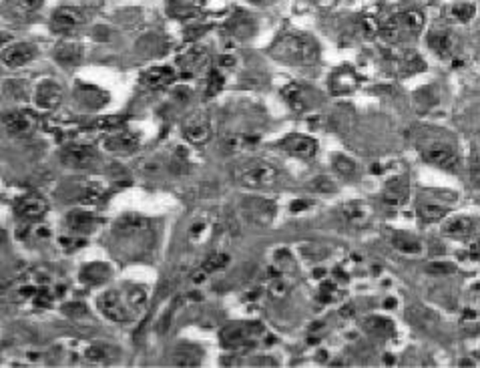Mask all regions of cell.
Segmentation results:
<instances>
[{
  "label": "cell",
  "instance_id": "cell-46",
  "mask_svg": "<svg viewBox=\"0 0 480 368\" xmlns=\"http://www.w3.org/2000/svg\"><path fill=\"white\" fill-rule=\"evenodd\" d=\"M111 346H91L87 350V358L93 362H107L109 360V352Z\"/></svg>",
  "mask_w": 480,
  "mask_h": 368
},
{
  "label": "cell",
  "instance_id": "cell-51",
  "mask_svg": "<svg viewBox=\"0 0 480 368\" xmlns=\"http://www.w3.org/2000/svg\"><path fill=\"white\" fill-rule=\"evenodd\" d=\"M314 6H318V8H332V6H336L340 0H309Z\"/></svg>",
  "mask_w": 480,
  "mask_h": 368
},
{
  "label": "cell",
  "instance_id": "cell-43",
  "mask_svg": "<svg viewBox=\"0 0 480 368\" xmlns=\"http://www.w3.org/2000/svg\"><path fill=\"white\" fill-rule=\"evenodd\" d=\"M269 296L273 298V300H284L286 296H288L289 292V286L286 280H282L280 276L277 278H271V282H269Z\"/></svg>",
  "mask_w": 480,
  "mask_h": 368
},
{
  "label": "cell",
  "instance_id": "cell-42",
  "mask_svg": "<svg viewBox=\"0 0 480 368\" xmlns=\"http://www.w3.org/2000/svg\"><path fill=\"white\" fill-rule=\"evenodd\" d=\"M123 125V117H101L96 119L95 123L89 125V129H95V131H115V129H121Z\"/></svg>",
  "mask_w": 480,
  "mask_h": 368
},
{
  "label": "cell",
  "instance_id": "cell-35",
  "mask_svg": "<svg viewBox=\"0 0 480 368\" xmlns=\"http://www.w3.org/2000/svg\"><path fill=\"white\" fill-rule=\"evenodd\" d=\"M392 246L402 253H420L422 252V242L416 240L410 233H396L392 237Z\"/></svg>",
  "mask_w": 480,
  "mask_h": 368
},
{
  "label": "cell",
  "instance_id": "cell-24",
  "mask_svg": "<svg viewBox=\"0 0 480 368\" xmlns=\"http://www.w3.org/2000/svg\"><path fill=\"white\" fill-rule=\"evenodd\" d=\"M175 77H177V71L173 67L161 65V67H153V69L145 71L141 75V83L149 89H163V87H169Z\"/></svg>",
  "mask_w": 480,
  "mask_h": 368
},
{
  "label": "cell",
  "instance_id": "cell-19",
  "mask_svg": "<svg viewBox=\"0 0 480 368\" xmlns=\"http://www.w3.org/2000/svg\"><path fill=\"white\" fill-rule=\"evenodd\" d=\"M62 101V87L55 81H42L35 89V105L44 111L57 109Z\"/></svg>",
  "mask_w": 480,
  "mask_h": 368
},
{
  "label": "cell",
  "instance_id": "cell-1",
  "mask_svg": "<svg viewBox=\"0 0 480 368\" xmlns=\"http://www.w3.org/2000/svg\"><path fill=\"white\" fill-rule=\"evenodd\" d=\"M269 55L291 67H311L320 60V44L304 33H284L273 40Z\"/></svg>",
  "mask_w": 480,
  "mask_h": 368
},
{
  "label": "cell",
  "instance_id": "cell-12",
  "mask_svg": "<svg viewBox=\"0 0 480 368\" xmlns=\"http://www.w3.org/2000/svg\"><path fill=\"white\" fill-rule=\"evenodd\" d=\"M73 187H67L71 194H65V197L69 201H77V203H96L103 199L105 195V187L96 181H87V179H77V181H71Z\"/></svg>",
  "mask_w": 480,
  "mask_h": 368
},
{
  "label": "cell",
  "instance_id": "cell-34",
  "mask_svg": "<svg viewBox=\"0 0 480 368\" xmlns=\"http://www.w3.org/2000/svg\"><path fill=\"white\" fill-rule=\"evenodd\" d=\"M332 169L334 174L344 177V179H350V177H356L358 175V163L354 159H350L344 153H336L332 157Z\"/></svg>",
  "mask_w": 480,
  "mask_h": 368
},
{
  "label": "cell",
  "instance_id": "cell-13",
  "mask_svg": "<svg viewBox=\"0 0 480 368\" xmlns=\"http://www.w3.org/2000/svg\"><path fill=\"white\" fill-rule=\"evenodd\" d=\"M46 212H49V201L39 194H26L15 201V213L26 221H35Z\"/></svg>",
  "mask_w": 480,
  "mask_h": 368
},
{
  "label": "cell",
  "instance_id": "cell-14",
  "mask_svg": "<svg viewBox=\"0 0 480 368\" xmlns=\"http://www.w3.org/2000/svg\"><path fill=\"white\" fill-rule=\"evenodd\" d=\"M2 123H4V131L10 137L31 135L35 131V127H37L35 117L31 115V113H26V111H19V109L6 111Z\"/></svg>",
  "mask_w": 480,
  "mask_h": 368
},
{
  "label": "cell",
  "instance_id": "cell-41",
  "mask_svg": "<svg viewBox=\"0 0 480 368\" xmlns=\"http://www.w3.org/2000/svg\"><path fill=\"white\" fill-rule=\"evenodd\" d=\"M307 190L316 192V194H334L336 192V181L326 177V175H320V177H316V179H311L307 183Z\"/></svg>",
  "mask_w": 480,
  "mask_h": 368
},
{
  "label": "cell",
  "instance_id": "cell-55",
  "mask_svg": "<svg viewBox=\"0 0 480 368\" xmlns=\"http://www.w3.org/2000/svg\"><path fill=\"white\" fill-rule=\"evenodd\" d=\"M394 306H396L394 298H388V302H386V308H394Z\"/></svg>",
  "mask_w": 480,
  "mask_h": 368
},
{
  "label": "cell",
  "instance_id": "cell-48",
  "mask_svg": "<svg viewBox=\"0 0 480 368\" xmlns=\"http://www.w3.org/2000/svg\"><path fill=\"white\" fill-rule=\"evenodd\" d=\"M320 298H322V302H332V300H336V298H338L336 286L329 284V282H324V284H322V292H320Z\"/></svg>",
  "mask_w": 480,
  "mask_h": 368
},
{
  "label": "cell",
  "instance_id": "cell-22",
  "mask_svg": "<svg viewBox=\"0 0 480 368\" xmlns=\"http://www.w3.org/2000/svg\"><path fill=\"white\" fill-rule=\"evenodd\" d=\"M98 224H101V217L93 212H87V210H73L65 217V226L73 233L93 232Z\"/></svg>",
  "mask_w": 480,
  "mask_h": 368
},
{
  "label": "cell",
  "instance_id": "cell-16",
  "mask_svg": "<svg viewBox=\"0 0 480 368\" xmlns=\"http://www.w3.org/2000/svg\"><path fill=\"white\" fill-rule=\"evenodd\" d=\"M37 58V47L33 42H17L12 47H6L2 53V62L8 69H20Z\"/></svg>",
  "mask_w": 480,
  "mask_h": 368
},
{
  "label": "cell",
  "instance_id": "cell-56",
  "mask_svg": "<svg viewBox=\"0 0 480 368\" xmlns=\"http://www.w3.org/2000/svg\"><path fill=\"white\" fill-rule=\"evenodd\" d=\"M253 2H269V0H253Z\"/></svg>",
  "mask_w": 480,
  "mask_h": 368
},
{
  "label": "cell",
  "instance_id": "cell-52",
  "mask_svg": "<svg viewBox=\"0 0 480 368\" xmlns=\"http://www.w3.org/2000/svg\"><path fill=\"white\" fill-rule=\"evenodd\" d=\"M314 203L311 201H293V206H291V212H304V210H307V208H311Z\"/></svg>",
  "mask_w": 480,
  "mask_h": 368
},
{
  "label": "cell",
  "instance_id": "cell-27",
  "mask_svg": "<svg viewBox=\"0 0 480 368\" xmlns=\"http://www.w3.org/2000/svg\"><path fill=\"white\" fill-rule=\"evenodd\" d=\"M474 228H477V224L472 217H454V219L446 221L444 233L448 237H454V240H464V237L474 233Z\"/></svg>",
  "mask_w": 480,
  "mask_h": 368
},
{
  "label": "cell",
  "instance_id": "cell-33",
  "mask_svg": "<svg viewBox=\"0 0 480 368\" xmlns=\"http://www.w3.org/2000/svg\"><path fill=\"white\" fill-rule=\"evenodd\" d=\"M448 215V208L446 206H440V203H434V201H422L418 206V217L426 221V224H436Z\"/></svg>",
  "mask_w": 480,
  "mask_h": 368
},
{
  "label": "cell",
  "instance_id": "cell-45",
  "mask_svg": "<svg viewBox=\"0 0 480 368\" xmlns=\"http://www.w3.org/2000/svg\"><path fill=\"white\" fill-rule=\"evenodd\" d=\"M426 271L428 274H436V276H448V274L456 271V266L452 262H432V264H428Z\"/></svg>",
  "mask_w": 480,
  "mask_h": 368
},
{
  "label": "cell",
  "instance_id": "cell-10",
  "mask_svg": "<svg viewBox=\"0 0 480 368\" xmlns=\"http://www.w3.org/2000/svg\"><path fill=\"white\" fill-rule=\"evenodd\" d=\"M87 22V15L77 6H58L51 17V26L57 33H75Z\"/></svg>",
  "mask_w": 480,
  "mask_h": 368
},
{
  "label": "cell",
  "instance_id": "cell-6",
  "mask_svg": "<svg viewBox=\"0 0 480 368\" xmlns=\"http://www.w3.org/2000/svg\"><path fill=\"white\" fill-rule=\"evenodd\" d=\"M420 153L424 161L448 174H456L461 169V157L456 153V149L444 141H428L426 145H422Z\"/></svg>",
  "mask_w": 480,
  "mask_h": 368
},
{
  "label": "cell",
  "instance_id": "cell-30",
  "mask_svg": "<svg viewBox=\"0 0 480 368\" xmlns=\"http://www.w3.org/2000/svg\"><path fill=\"white\" fill-rule=\"evenodd\" d=\"M44 0H8V15L17 19H28L42 8Z\"/></svg>",
  "mask_w": 480,
  "mask_h": 368
},
{
  "label": "cell",
  "instance_id": "cell-29",
  "mask_svg": "<svg viewBox=\"0 0 480 368\" xmlns=\"http://www.w3.org/2000/svg\"><path fill=\"white\" fill-rule=\"evenodd\" d=\"M364 330L378 338H390L394 336V322L386 316H370L364 320Z\"/></svg>",
  "mask_w": 480,
  "mask_h": 368
},
{
  "label": "cell",
  "instance_id": "cell-36",
  "mask_svg": "<svg viewBox=\"0 0 480 368\" xmlns=\"http://www.w3.org/2000/svg\"><path fill=\"white\" fill-rule=\"evenodd\" d=\"M213 232V221L212 219H205V217H199L195 219L191 226H189V240L195 242V244H201L205 242Z\"/></svg>",
  "mask_w": 480,
  "mask_h": 368
},
{
  "label": "cell",
  "instance_id": "cell-39",
  "mask_svg": "<svg viewBox=\"0 0 480 368\" xmlns=\"http://www.w3.org/2000/svg\"><path fill=\"white\" fill-rule=\"evenodd\" d=\"M230 264V256L221 252H213L205 258V262L201 264V271H205L207 276L213 271H219L221 268H225Z\"/></svg>",
  "mask_w": 480,
  "mask_h": 368
},
{
  "label": "cell",
  "instance_id": "cell-18",
  "mask_svg": "<svg viewBox=\"0 0 480 368\" xmlns=\"http://www.w3.org/2000/svg\"><path fill=\"white\" fill-rule=\"evenodd\" d=\"M207 62H209V53L201 47H189L183 55H179V58H177V67L181 69V73L185 77L201 73L207 67Z\"/></svg>",
  "mask_w": 480,
  "mask_h": 368
},
{
  "label": "cell",
  "instance_id": "cell-47",
  "mask_svg": "<svg viewBox=\"0 0 480 368\" xmlns=\"http://www.w3.org/2000/svg\"><path fill=\"white\" fill-rule=\"evenodd\" d=\"M171 314H173V306L171 308H167V310L163 312V316L159 318V322H157V332L159 334H165L167 330H169V322H171Z\"/></svg>",
  "mask_w": 480,
  "mask_h": 368
},
{
  "label": "cell",
  "instance_id": "cell-37",
  "mask_svg": "<svg viewBox=\"0 0 480 368\" xmlns=\"http://www.w3.org/2000/svg\"><path fill=\"white\" fill-rule=\"evenodd\" d=\"M125 300H127V304L131 306V310L133 312H141L145 306H147V290L143 288V286H129L127 290H125Z\"/></svg>",
  "mask_w": 480,
  "mask_h": 368
},
{
  "label": "cell",
  "instance_id": "cell-49",
  "mask_svg": "<svg viewBox=\"0 0 480 368\" xmlns=\"http://www.w3.org/2000/svg\"><path fill=\"white\" fill-rule=\"evenodd\" d=\"M470 179L480 187V156L474 153L470 157Z\"/></svg>",
  "mask_w": 480,
  "mask_h": 368
},
{
  "label": "cell",
  "instance_id": "cell-50",
  "mask_svg": "<svg viewBox=\"0 0 480 368\" xmlns=\"http://www.w3.org/2000/svg\"><path fill=\"white\" fill-rule=\"evenodd\" d=\"M62 310H65V314H67V316H78V314H80V316H85V314H87V308H85L80 302H73V304L65 306Z\"/></svg>",
  "mask_w": 480,
  "mask_h": 368
},
{
  "label": "cell",
  "instance_id": "cell-54",
  "mask_svg": "<svg viewBox=\"0 0 480 368\" xmlns=\"http://www.w3.org/2000/svg\"><path fill=\"white\" fill-rule=\"evenodd\" d=\"M464 320H477V312H474V310H464Z\"/></svg>",
  "mask_w": 480,
  "mask_h": 368
},
{
  "label": "cell",
  "instance_id": "cell-40",
  "mask_svg": "<svg viewBox=\"0 0 480 368\" xmlns=\"http://www.w3.org/2000/svg\"><path fill=\"white\" fill-rule=\"evenodd\" d=\"M223 83H225L223 73H221L219 69H212V71L207 73V85H205V91H207V93H205V97H215V95L223 89Z\"/></svg>",
  "mask_w": 480,
  "mask_h": 368
},
{
  "label": "cell",
  "instance_id": "cell-20",
  "mask_svg": "<svg viewBox=\"0 0 480 368\" xmlns=\"http://www.w3.org/2000/svg\"><path fill=\"white\" fill-rule=\"evenodd\" d=\"M282 147L295 157H304V159H309V157L316 156L318 151V143L316 139L309 135H302V133H291V135H286L282 139Z\"/></svg>",
  "mask_w": 480,
  "mask_h": 368
},
{
  "label": "cell",
  "instance_id": "cell-44",
  "mask_svg": "<svg viewBox=\"0 0 480 368\" xmlns=\"http://www.w3.org/2000/svg\"><path fill=\"white\" fill-rule=\"evenodd\" d=\"M360 31H362V35H364L366 39H372V37H376L382 31V24L374 19V17H364V19L360 20Z\"/></svg>",
  "mask_w": 480,
  "mask_h": 368
},
{
  "label": "cell",
  "instance_id": "cell-7",
  "mask_svg": "<svg viewBox=\"0 0 480 368\" xmlns=\"http://www.w3.org/2000/svg\"><path fill=\"white\" fill-rule=\"evenodd\" d=\"M424 26V15L420 10H404L400 15L388 19L382 24V31L380 35L384 37L386 40H396L402 33H408V35H418L422 31Z\"/></svg>",
  "mask_w": 480,
  "mask_h": 368
},
{
  "label": "cell",
  "instance_id": "cell-11",
  "mask_svg": "<svg viewBox=\"0 0 480 368\" xmlns=\"http://www.w3.org/2000/svg\"><path fill=\"white\" fill-rule=\"evenodd\" d=\"M141 143V137L129 129H115L109 131L103 139V149L109 153H131Z\"/></svg>",
  "mask_w": 480,
  "mask_h": 368
},
{
  "label": "cell",
  "instance_id": "cell-28",
  "mask_svg": "<svg viewBox=\"0 0 480 368\" xmlns=\"http://www.w3.org/2000/svg\"><path fill=\"white\" fill-rule=\"evenodd\" d=\"M111 276H113V271L107 264L95 262V264H87L80 270V282H85V284H103V282L111 280Z\"/></svg>",
  "mask_w": 480,
  "mask_h": 368
},
{
  "label": "cell",
  "instance_id": "cell-21",
  "mask_svg": "<svg viewBox=\"0 0 480 368\" xmlns=\"http://www.w3.org/2000/svg\"><path fill=\"white\" fill-rule=\"evenodd\" d=\"M408 194H410V187H408V179L400 175V177H392L382 190V201L390 208H400L406 203L408 199Z\"/></svg>",
  "mask_w": 480,
  "mask_h": 368
},
{
  "label": "cell",
  "instance_id": "cell-26",
  "mask_svg": "<svg viewBox=\"0 0 480 368\" xmlns=\"http://www.w3.org/2000/svg\"><path fill=\"white\" fill-rule=\"evenodd\" d=\"M83 55H85L83 44L77 42V40H65V42L57 44V49H55L57 62L58 65H65V67H73V65L80 62Z\"/></svg>",
  "mask_w": 480,
  "mask_h": 368
},
{
  "label": "cell",
  "instance_id": "cell-38",
  "mask_svg": "<svg viewBox=\"0 0 480 368\" xmlns=\"http://www.w3.org/2000/svg\"><path fill=\"white\" fill-rule=\"evenodd\" d=\"M356 83V73L354 71H336L334 75H332V81H329V85H332V89L336 91V93H346V91H350L352 89V85Z\"/></svg>",
  "mask_w": 480,
  "mask_h": 368
},
{
  "label": "cell",
  "instance_id": "cell-9",
  "mask_svg": "<svg viewBox=\"0 0 480 368\" xmlns=\"http://www.w3.org/2000/svg\"><path fill=\"white\" fill-rule=\"evenodd\" d=\"M183 137L191 145H205L213 137L212 117L207 113H197L183 125Z\"/></svg>",
  "mask_w": 480,
  "mask_h": 368
},
{
  "label": "cell",
  "instance_id": "cell-2",
  "mask_svg": "<svg viewBox=\"0 0 480 368\" xmlns=\"http://www.w3.org/2000/svg\"><path fill=\"white\" fill-rule=\"evenodd\" d=\"M235 181L248 190H271L280 181V172L262 159H250L235 167Z\"/></svg>",
  "mask_w": 480,
  "mask_h": 368
},
{
  "label": "cell",
  "instance_id": "cell-53",
  "mask_svg": "<svg viewBox=\"0 0 480 368\" xmlns=\"http://www.w3.org/2000/svg\"><path fill=\"white\" fill-rule=\"evenodd\" d=\"M233 65H235V58L230 57V55L219 57V67H221V69H230V67H233Z\"/></svg>",
  "mask_w": 480,
  "mask_h": 368
},
{
  "label": "cell",
  "instance_id": "cell-8",
  "mask_svg": "<svg viewBox=\"0 0 480 368\" xmlns=\"http://www.w3.org/2000/svg\"><path fill=\"white\" fill-rule=\"evenodd\" d=\"M96 306L101 314L111 320V322H117V324H125V322H131L133 320V310L131 306L127 304L125 296L121 292L117 290H107L103 292L96 300Z\"/></svg>",
  "mask_w": 480,
  "mask_h": 368
},
{
  "label": "cell",
  "instance_id": "cell-17",
  "mask_svg": "<svg viewBox=\"0 0 480 368\" xmlns=\"http://www.w3.org/2000/svg\"><path fill=\"white\" fill-rule=\"evenodd\" d=\"M428 47L432 49L434 55H438L440 58H452L456 47H458V40L454 37L452 31L448 28H434L428 33Z\"/></svg>",
  "mask_w": 480,
  "mask_h": 368
},
{
  "label": "cell",
  "instance_id": "cell-32",
  "mask_svg": "<svg viewBox=\"0 0 480 368\" xmlns=\"http://www.w3.org/2000/svg\"><path fill=\"white\" fill-rule=\"evenodd\" d=\"M474 12H477V6L470 2H452L444 8V17L452 22H468L474 17Z\"/></svg>",
  "mask_w": 480,
  "mask_h": 368
},
{
  "label": "cell",
  "instance_id": "cell-3",
  "mask_svg": "<svg viewBox=\"0 0 480 368\" xmlns=\"http://www.w3.org/2000/svg\"><path fill=\"white\" fill-rule=\"evenodd\" d=\"M113 235L121 246H137L151 235V221L139 213H125L115 221Z\"/></svg>",
  "mask_w": 480,
  "mask_h": 368
},
{
  "label": "cell",
  "instance_id": "cell-25",
  "mask_svg": "<svg viewBox=\"0 0 480 368\" xmlns=\"http://www.w3.org/2000/svg\"><path fill=\"white\" fill-rule=\"evenodd\" d=\"M201 358H203V352L197 349V346H193V344H179L171 352V365L179 368L199 367Z\"/></svg>",
  "mask_w": 480,
  "mask_h": 368
},
{
  "label": "cell",
  "instance_id": "cell-5",
  "mask_svg": "<svg viewBox=\"0 0 480 368\" xmlns=\"http://www.w3.org/2000/svg\"><path fill=\"white\" fill-rule=\"evenodd\" d=\"M60 161L77 172H91V169H98L103 165V156L98 153V149L87 143H73L67 145L60 151Z\"/></svg>",
  "mask_w": 480,
  "mask_h": 368
},
{
  "label": "cell",
  "instance_id": "cell-15",
  "mask_svg": "<svg viewBox=\"0 0 480 368\" xmlns=\"http://www.w3.org/2000/svg\"><path fill=\"white\" fill-rule=\"evenodd\" d=\"M282 95L298 111H306L309 107H314L316 101H318V93L314 89L306 87V85H300V83H289V85H286L282 89Z\"/></svg>",
  "mask_w": 480,
  "mask_h": 368
},
{
  "label": "cell",
  "instance_id": "cell-4",
  "mask_svg": "<svg viewBox=\"0 0 480 368\" xmlns=\"http://www.w3.org/2000/svg\"><path fill=\"white\" fill-rule=\"evenodd\" d=\"M266 334L262 322H230L219 330V342L225 349H241Z\"/></svg>",
  "mask_w": 480,
  "mask_h": 368
},
{
  "label": "cell",
  "instance_id": "cell-31",
  "mask_svg": "<svg viewBox=\"0 0 480 368\" xmlns=\"http://www.w3.org/2000/svg\"><path fill=\"white\" fill-rule=\"evenodd\" d=\"M259 143V137L251 135V133H233V135L225 137V147L231 153H243L250 151Z\"/></svg>",
  "mask_w": 480,
  "mask_h": 368
},
{
  "label": "cell",
  "instance_id": "cell-23",
  "mask_svg": "<svg viewBox=\"0 0 480 368\" xmlns=\"http://www.w3.org/2000/svg\"><path fill=\"white\" fill-rule=\"evenodd\" d=\"M340 213L342 217L346 219L350 226L354 228H364L370 224V217H372V208L366 203V201H346L342 208H340Z\"/></svg>",
  "mask_w": 480,
  "mask_h": 368
}]
</instances>
